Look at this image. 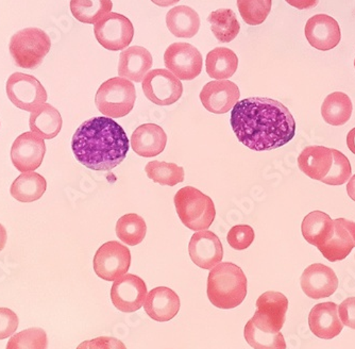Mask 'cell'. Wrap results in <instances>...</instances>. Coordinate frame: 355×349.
I'll use <instances>...</instances> for the list:
<instances>
[{"instance_id":"obj_11","label":"cell","mask_w":355,"mask_h":349,"mask_svg":"<svg viewBox=\"0 0 355 349\" xmlns=\"http://www.w3.org/2000/svg\"><path fill=\"white\" fill-rule=\"evenodd\" d=\"M166 69L180 80H193L202 71L200 51L189 43H173L164 53Z\"/></svg>"},{"instance_id":"obj_14","label":"cell","mask_w":355,"mask_h":349,"mask_svg":"<svg viewBox=\"0 0 355 349\" xmlns=\"http://www.w3.org/2000/svg\"><path fill=\"white\" fill-rule=\"evenodd\" d=\"M45 153L44 139L31 131L16 137L12 145L11 160L17 171L29 173L41 167Z\"/></svg>"},{"instance_id":"obj_22","label":"cell","mask_w":355,"mask_h":349,"mask_svg":"<svg viewBox=\"0 0 355 349\" xmlns=\"http://www.w3.org/2000/svg\"><path fill=\"white\" fill-rule=\"evenodd\" d=\"M130 142L133 151L141 157H157L166 147L167 135L161 126L144 124L135 129Z\"/></svg>"},{"instance_id":"obj_23","label":"cell","mask_w":355,"mask_h":349,"mask_svg":"<svg viewBox=\"0 0 355 349\" xmlns=\"http://www.w3.org/2000/svg\"><path fill=\"white\" fill-rule=\"evenodd\" d=\"M151 53L141 46H132L119 56V75L128 80L141 83L153 67Z\"/></svg>"},{"instance_id":"obj_4","label":"cell","mask_w":355,"mask_h":349,"mask_svg":"<svg viewBox=\"0 0 355 349\" xmlns=\"http://www.w3.org/2000/svg\"><path fill=\"white\" fill-rule=\"evenodd\" d=\"M175 210L183 225L193 231L207 230L216 216L212 198L193 187H185L175 193Z\"/></svg>"},{"instance_id":"obj_17","label":"cell","mask_w":355,"mask_h":349,"mask_svg":"<svg viewBox=\"0 0 355 349\" xmlns=\"http://www.w3.org/2000/svg\"><path fill=\"white\" fill-rule=\"evenodd\" d=\"M304 35L310 45L321 51L335 49L342 40L340 25L327 14L311 17L305 25Z\"/></svg>"},{"instance_id":"obj_39","label":"cell","mask_w":355,"mask_h":349,"mask_svg":"<svg viewBox=\"0 0 355 349\" xmlns=\"http://www.w3.org/2000/svg\"><path fill=\"white\" fill-rule=\"evenodd\" d=\"M255 233L248 225H236L229 230L227 241L235 250H245L254 241Z\"/></svg>"},{"instance_id":"obj_37","label":"cell","mask_w":355,"mask_h":349,"mask_svg":"<svg viewBox=\"0 0 355 349\" xmlns=\"http://www.w3.org/2000/svg\"><path fill=\"white\" fill-rule=\"evenodd\" d=\"M47 334L42 328H29L16 333L7 344V349H47Z\"/></svg>"},{"instance_id":"obj_1","label":"cell","mask_w":355,"mask_h":349,"mask_svg":"<svg viewBox=\"0 0 355 349\" xmlns=\"http://www.w3.org/2000/svg\"><path fill=\"white\" fill-rule=\"evenodd\" d=\"M231 126L239 141L255 151L280 148L294 139L297 130L289 110L265 97L239 101L231 112Z\"/></svg>"},{"instance_id":"obj_7","label":"cell","mask_w":355,"mask_h":349,"mask_svg":"<svg viewBox=\"0 0 355 349\" xmlns=\"http://www.w3.org/2000/svg\"><path fill=\"white\" fill-rule=\"evenodd\" d=\"M6 90L10 101L28 112H35L47 101L45 87L37 78L27 74H12L8 79Z\"/></svg>"},{"instance_id":"obj_32","label":"cell","mask_w":355,"mask_h":349,"mask_svg":"<svg viewBox=\"0 0 355 349\" xmlns=\"http://www.w3.org/2000/svg\"><path fill=\"white\" fill-rule=\"evenodd\" d=\"M112 0H71V11L77 21L83 24H97L111 13Z\"/></svg>"},{"instance_id":"obj_48","label":"cell","mask_w":355,"mask_h":349,"mask_svg":"<svg viewBox=\"0 0 355 349\" xmlns=\"http://www.w3.org/2000/svg\"><path fill=\"white\" fill-rule=\"evenodd\" d=\"M354 67H355V60H354Z\"/></svg>"},{"instance_id":"obj_41","label":"cell","mask_w":355,"mask_h":349,"mask_svg":"<svg viewBox=\"0 0 355 349\" xmlns=\"http://www.w3.org/2000/svg\"><path fill=\"white\" fill-rule=\"evenodd\" d=\"M77 349H127V347L119 339L99 337L93 340L85 341Z\"/></svg>"},{"instance_id":"obj_15","label":"cell","mask_w":355,"mask_h":349,"mask_svg":"<svg viewBox=\"0 0 355 349\" xmlns=\"http://www.w3.org/2000/svg\"><path fill=\"white\" fill-rule=\"evenodd\" d=\"M241 92L232 81L216 80L207 83L201 90L200 101L209 112L225 114L239 103Z\"/></svg>"},{"instance_id":"obj_5","label":"cell","mask_w":355,"mask_h":349,"mask_svg":"<svg viewBox=\"0 0 355 349\" xmlns=\"http://www.w3.org/2000/svg\"><path fill=\"white\" fill-rule=\"evenodd\" d=\"M51 49V37L40 28L19 30L11 37L9 45L15 65L26 69L39 67Z\"/></svg>"},{"instance_id":"obj_8","label":"cell","mask_w":355,"mask_h":349,"mask_svg":"<svg viewBox=\"0 0 355 349\" xmlns=\"http://www.w3.org/2000/svg\"><path fill=\"white\" fill-rule=\"evenodd\" d=\"M93 265L99 278L105 281L117 280L130 269V250L117 241H110L96 251Z\"/></svg>"},{"instance_id":"obj_20","label":"cell","mask_w":355,"mask_h":349,"mask_svg":"<svg viewBox=\"0 0 355 349\" xmlns=\"http://www.w3.org/2000/svg\"><path fill=\"white\" fill-rule=\"evenodd\" d=\"M337 311L338 306L330 301L313 307L309 315V325L317 338L331 340L340 336L344 325L340 322Z\"/></svg>"},{"instance_id":"obj_3","label":"cell","mask_w":355,"mask_h":349,"mask_svg":"<svg viewBox=\"0 0 355 349\" xmlns=\"http://www.w3.org/2000/svg\"><path fill=\"white\" fill-rule=\"evenodd\" d=\"M247 296V278L234 263L223 262L211 269L207 278V297L218 309H234Z\"/></svg>"},{"instance_id":"obj_47","label":"cell","mask_w":355,"mask_h":349,"mask_svg":"<svg viewBox=\"0 0 355 349\" xmlns=\"http://www.w3.org/2000/svg\"><path fill=\"white\" fill-rule=\"evenodd\" d=\"M155 5L159 6V7L166 8L171 7V6L175 5L179 3L180 0H151Z\"/></svg>"},{"instance_id":"obj_27","label":"cell","mask_w":355,"mask_h":349,"mask_svg":"<svg viewBox=\"0 0 355 349\" xmlns=\"http://www.w3.org/2000/svg\"><path fill=\"white\" fill-rule=\"evenodd\" d=\"M62 124L59 111L49 103H44L30 115V129L44 139H55L61 131Z\"/></svg>"},{"instance_id":"obj_30","label":"cell","mask_w":355,"mask_h":349,"mask_svg":"<svg viewBox=\"0 0 355 349\" xmlns=\"http://www.w3.org/2000/svg\"><path fill=\"white\" fill-rule=\"evenodd\" d=\"M352 110L350 97L343 92H334L324 99L321 107V115L329 125L343 126L348 123Z\"/></svg>"},{"instance_id":"obj_16","label":"cell","mask_w":355,"mask_h":349,"mask_svg":"<svg viewBox=\"0 0 355 349\" xmlns=\"http://www.w3.org/2000/svg\"><path fill=\"white\" fill-rule=\"evenodd\" d=\"M189 257L197 266L212 269L221 263L223 247L219 237L212 231H198L191 237L189 244Z\"/></svg>"},{"instance_id":"obj_24","label":"cell","mask_w":355,"mask_h":349,"mask_svg":"<svg viewBox=\"0 0 355 349\" xmlns=\"http://www.w3.org/2000/svg\"><path fill=\"white\" fill-rule=\"evenodd\" d=\"M332 163V149L324 146L305 147L298 158L300 171L310 178L318 181L328 175Z\"/></svg>"},{"instance_id":"obj_28","label":"cell","mask_w":355,"mask_h":349,"mask_svg":"<svg viewBox=\"0 0 355 349\" xmlns=\"http://www.w3.org/2000/svg\"><path fill=\"white\" fill-rule=\"evenodd\" d=\"M205 67L209 77L216 80H227L236 73L239 58L231 49L217 47L207 53Z\"/></svg>"},{"instance_id":"obj_34","label":"cell","mask_w":355,"mask_h":349,"mask_svg":"<svg viewBox=\"0 0 355 349\" xmlns=\"http://www.w3.org/2000/svg\"><path fill=\"white\" fill-rule=\"evenodd\" d=\"M147 176L153 182L167 187H175L184 181V169L175 163L151 161L145 167Z\"/></svg>"},{"instance_id":"obj_2","label":"cell","mask_w":355,"mask_h":349,"mask_svg":"<svg viewBox=\"0 0 355 349\" xmlns=\"http://www.w3.org/2000/svg\"><path fill=\"white\" fill-rule=\"evenodd\" d=\"M130 148L123 127L113 119L97 117L78 127L71 149L78 162L87 169L107 171L119 167Z\"/></svg>"},{"instance_id":"obj_35","label":"cell","mask_w":355,"mask_h":349,"mask_svg":"<svg viewBox=\"0 0 355 349\" xmlns=\"http://www.w3.org/2000/svg\"><path fill=\"white\" fill-rule=\"evenodd\" d=\"M247 343L254 349H286L282 333H271L255 326L250 320L244 329Z\"/></svg>"},{"instance_id":"obj_21","label":"cell","mask_w":355,"mask_h":349,"mask_svg":"<svg viewBox=\"0 0 355 349\" xmlns=\"http://www.w3.org/2000/svg\"><path fill=\"white\" fill-rule=\"evenodd\" d=\"M180 298L177 293L166 287H157L147 295L144 309L153 321L169 322L180 310Z\"/></svg>"},{"instance_id":"obj_12","label":"cell","mask_w":355,"mask_h":349,"mask_svg":"<svg viewBox=\"0 0 355 349\" xmlns=\"http://www.w3.org/2000/svg\"><path fill=\"white\" fill-rule=\"evenodd\" d=\"M287 309L288 299L285 295L268 291L257 298V311L250 321L267 332L279 333L284 325Z\"/></svg>"},{"instance_id":"obj_40","label":"cell","mask_w":355,"mask_h":349,"mask_svg":"<svg viewBox=\"0 0 355 349\" xmlns=\"http://www.w3.org/2000/svg\"><path fill=\"white\" fill-rule=\"evenodd\" d=\"M19 316L8 308H0V340L13 336L19 328Z\"/></svg>"},{"instance_id":"obj_36","label":"cell","mask_w":355,"mask_h":349,"mask_svg":"<svg viewBox=\"0 0 355 349\" xmlns=\"http://www.w3.org/2000/svg\"><path fill=\"white\" fill-rule=\"evenodd\" d=\"M272 0H237L241 19L250 26H259L268 17Z\"/></svg>"},{"instance_id":"obj_19","label":"cell","mask_w":355,"mask_h":349,"mask_svg":"<svg viewBox=\"0 0 355 349\" xmlns=\"http://www.w3.org/2000/svg\"><path fill=\"white\" fill-rule=\"evenodd\" d=\"M333 223L332 237L318 249L327 260L337 262L346 259L355 247V223L346 219H334Z\"/></svg>"},{"instance_id":"obj_46","label":"cell","mask_w":355,"mask_h":349,"mask_svg":"<svg viewBox=\"0 0 355 349\" xmlns=\"http://www.w3.org/2000/svg\"><path fill=\"white\" fill-rule=\"evenodd\" d=\"M7 230L3 225L0 224V253L5 248L6 244H7Z\"/></svg>"},{"instance_id":"obj_6","label":"cell","mask_w":355,"mask_h":349,"mask_svg":"<svg viewBox=\"0 0 355 349\" xmlns=\"http://www.w3.org/2000/svg\"><path fill=\"white\" fill-rule=\"evenodd\" d=\"M137 101L135 85L125 78H111L99 87L95 103L99 112L110 119H121L132 111Z\"/></svg>"},{"instance_id":"obj_42","label":"cell","mask_w":355,"mask_h":349,"mask_svg":"<svg viewBox=\"0 0 355 349\" xmlns=\"http://www.w3.org/2000/svg\"><path fill=\"white\" fill-rule=\"evenodd\" d=\"M343 325L355 330V297L345 299L338 307Z\"/></svg>"},{"instance_id":"obj_26","label":"cell","mask_w":355,"mask_h":349,"mask_svg":"<svg viewBox=\"0 0 355 349\" xmlns=\"http://www.w3.org/2000/svg\"><path fill=\"white\" fill-rule=\"evenodd\" d=\"M166 25L171 35L177 37L191 39L198 33L200 17L187 6H178L166 14Z\"/></svg>"},{"instance_id":"obj_45","label":"cell","mask_w":355,"mask_h":349,"mask_svg":"<svg viewBox=\"0 0 355 349\" xmlns=\"http://www.w3.org/2000/svg\"><path fill=\"white\" fill-rule=\"evenodd\" d=\"M347 193H348L349 197L355 201V175L351 177L348 185H347Z\"/></svg>"},{"instance_id":"obj_44","label":"cell","mask_w":355,"mask_h":349,"mask_svg":"<svg viewBox=\"0 0 355 349\" xmlns=\"http://www.w3.org/2000/svg\"><path fill=\"white\" fill-rule=\"evenodd\" d=\"M347 145L351 153L355 155V128L351 129L350 133L347 135Z\"/></svg>"},{"instance_id":"obj_9","label":"cell","mask_w":355,"mask_h":349,"mask_svg":"<svg viewBox=\"0 0 355 349\" xmlns=\"http://www.w3.org/2000/svg\"><path fill=\"white\" fill-rule=\"evenodd\" d=\"M94 33L103 49L119 51L130 45L135 37V27L125 15L111 12L95 24Z\"/></svg>"},{"instance_id":"obj_29","label":"cell","mask_w":355,"mask_h":349,"mask_svg":"<svg viewBox=\"0 0 355 349\" xmlns=\"http://www.w3.org/2000/svg\"><path fill=\"white\" fill-rule=\"evenodd\" d=\"M47 189V182L35 171L23 173L12 183L10 193L19 203H33L39 201Z\"/></svg>"},{"instance_id":"obj_25","label":"cell","mask_w":355,"mask_h":349,"mask_svg":"<svg viewBox=\"0 0 355 349\" xmlns=\"http://www.w3.org/2000/svg\"><path fill=\"white\" fill-rule=\"evenodd\" d=\"M301 229L305 241L320 248L332 237L334 223L327 213L313 211L303 219Z\"/></svg>"},{"instance_id":"obj_18","label":"cell","mask_w":355,"mask_h":349,"mask_svg":"<svg viewBox=\"0 0 355 349\" xmlns=\"http://www.w3.org/2000/svg\"><path fill=\"white\" fill-rule=\"evenodd\" d=\"M300 282L304 294L313 299L330 297L338 288V278L334 271L321 263H315L305 269Z\"/></svg>"},{"instance_id":"obj_10","label":"cell","mask_w":355,"mask_h":349,"mask_svg":"<svg viewBox=\"0 0 355 349\" xmlns=\"http://www.w3.org/2000/svg\"><path fill=\"white\" fill-rule=\"evenodd\" d=\"M145 96L157 105H171L182 96L183 85L168 69H153L141 81Z\"/></svg>"},{"instance_id":"obj_13","label":"cell","mask_w":355,"mask_h":349,"mask_svg":"<svg viewBox=\"0 0 355 349\" xmlns=\"http://www.w3.org/2000/svg\"><path fill=\"white\" fill-rule=\"evenodd\" d=\"M146 297V283L137 275H123L112 285V303L121 312L139 311L144 306Z\"/></svg>"},{"instance_id":"obj_38","label":"cell","mask_w":355,"mask_h":349,"mask_svg":"<svg viewBox=\"0 0 355 349\" xmlns=\"http://www.w3.org/2000/svg\"><path fill=\"white\" fill-rule=\"evenodd\" d=\"M332 167H331L328 175L321 180V182L329 185H344V183L348 182L351 175H352L350 161L344 153L336 151V149H332Z\"/></svg>"},{"instance_id":"obj_31","label":"cell","mask_w":355,"mask_h":349,"mask_svg":"<svg viewBox=\"0 0 355 349\" xmlns=\"http://www.w3.org/2000/svg\"><path fill=\"white\" fill-rule=\"evenodd\" d=\"M213 35L220 43H230L239 35L241 25L230 9H218L207 17Z\"/></svg>"},{"instance_id":"obj_43","label":"cell","mask_w":355,"mask_h":349,"mask_svg":"<svg viewBox=\"0 0 355 349\" xmlns=\"http://www.w3.org/2000/svg\"><path fill=\"white\" fill-rule=\"evenodd\" d=\"M288 5L298 10H309L316 7L319 0H285Z\"/></svg>"},{"instance_id":"obj_33","label":"cell","mask_w":355,"mask_h":349,"mask_svg":"<svg viewBox=\"0 0 355 349\" xmlns=\"http://www.w3.org/2000/svg\"><path fill=\"white\" fill-rule=\"evenodd\" d=\"M147 226L143 217L135 213L123 215L116 223V235L119 240L129 246L143 242L146 237Z\"/></svg>"}]
</instances>
